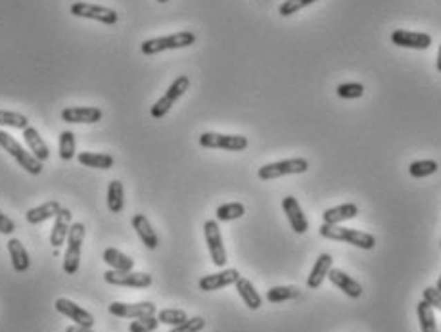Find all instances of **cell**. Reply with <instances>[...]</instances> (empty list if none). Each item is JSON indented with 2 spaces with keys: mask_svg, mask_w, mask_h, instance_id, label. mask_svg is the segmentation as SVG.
Instances as JSON below:
<instances>
[{
  "mask_svg": "<svg viewBox=\"0 0 441 332\" xmlns=\"http://www.w3.org/2000/svg\"><path fill=\"white\" fill-rule=\"evenodd\" d=\"M321 237L328 240H336V242H346L351 246L361 248V250H373L376 246V239L368 232H361V230L348 229V227H339V225H321Z\"/></svg>",
  "mask_w": 441,
  "mask_h": 332,
  "instance_id": "1",
  "label": "cell"
},
{
  "mask_svg": "<svg viewBox=\"0 0 441 332\" xmlns=\"http://www.w3.org/2000/svg\"><path fill=\"white\" fill-rule=\"evenodd\" d=\"M196 43V35L192 31H180V33L169 35V37H156V39H146L140 44V50L146 56H153L165 50H178V48H188Z\"/></svg>",
  "mask_w": 441,
  "mask_h": 332,
  "instance_id": "2",
  "label": "cell"
},
{
  "mask_svg": "<svg viewBox=\"0 0 441 332\" xmlns=\"http://www.w3.org/2000/svg\"><path fill=\"white\" fill-rule=\"evenodd\" d=\"M0 148H4V150L16 160L17 165H19L21 169H26L27 173H31V175H41V171H43V162L37 160L31 152H27L26 148L19 145L14 136L8 135L6 131H0Z\"/></svg>",
  "mask_w": 441,
  "mask_h": 332,
  "instance_id": "3",
  "label": "cell"
},
{
  "mask_svg": "<svg viewBox=\"0 0 441 332\" xmlns=\"http://www.w3.org/2000/svg\"><path fill=\"white\" fill-rule=\"evenodd\" d=\"M83 240H85V225L83 223H73L68 234V248L64 256V271L68 275H75L81 265V250H83Z\"/></svg>",
  "mask_w": 441,
  "mask_h": 332,
  "instance_id": "4",
  "label": "cell"
},
{
  "mask_svg": "<svg viewBox=\"0 0 441 332\" xmlns=\"http://www.w3.org/2000/svg\"><path fill=\"white\" fill-rule=\"evenodd\" d=\"M309 169V162L303 158H292V160H282V162L267 163L261 169L257 171V177L261 181H272L284 177V175H299V173H307Z\"/></svg>",
  "mask_w": 441,
  "mask_h": 332,
  "instance_id": "5",
  "label": "cell"
},
{
  "mask_svg": "<svg viewBox=\"0 0 441 332\" xmlns=\"http://www.w3.org/2000/svg\"><path fill=\"white\" fill-rule=\"evenodd\" d=\"M188 86H190V79H188L187 75H178L177 79L171 83L169 89L165 91V94H163L162 98L152 106L150 113H152L153 120H162L163 116H167V111L175 106V102H177L178 98L187 93Z\"/></svg>",
  "mask_w": 441,
  "mask_h": 332,
  "instance_id": "6",
  "label": "cell"
},
{
  "mask_svg": "<svg viewBox=\"0 0 441 332\" xmlns=\"http://www.w3.org/2000/svg\"><path fill=\"white\" fill-rule=\"evenodd\" d=\"M247 138L242 135H220V133H202L200 146L212 150H229V152H242L247 148Z\"/></svg>",
  "mask_w": 441,
  "mask_h": 332,
  "instance_id": "7",
  "label": "cell"
},
{
  "mask_svg": "<svg viewBox=\"0 0 441 332\" xmlns=\"http://www.w3.org/2000/svg\"><path fill=\"white\" fill-rule=\"evenodd\" d=\"M69 12L75 17H85L93 21H100L104 26H115L118 24V14L115 10L104 8L100 4H91V2H75L71 4Z\"/></svg>",
  "mask_w": 441,
  "mask_h": 332,
  "instance_id": "8",
  "label": "cell"
},
{
  "mask_svg": "<svg viewBox=\"0 0 441 332\" xmlns=\"http://www.w3.org/2000/svg\"><path fill=\"white\" fill-rule=\"evenodd\" d=\"M104 281L111 286H123V288H148L152 286V275L148 273H119V271H106L104 273Z\"/></svg>",
  "mask_w": 441,
  "mask_h": 332,
  "instance_id": "9",
  "label": "cell"
},
{
  "mask_svg": "<svg viewBox=\"0 0 441 332\" xmlns=\"http://www.w3.org/2000/svg\"><path fill=\"white\" fill-rule=\"evenodd\" d=\"M204 234L205 244H207V250H209V256H212V261L217 265V267H225V265H227V250H225V244H223L219 223L213 221V219L205 221Z\"/></svg>",
  "mask_w": 441,
  "mask_h": 332,
  "instance_id": "10",
  "label": "cell"
},
{
  "mask_svg": "<svg viewBox=\"0 0 441 332\" xmlns=\"http://www.w3.org/2000/svg\"><path fill=\"white\" fill-rule=\"evenodd\" d=\"M391 43L401 48H415V50H426L432 46V35L418 33V31H407V29H395L391 33Z\"/></svg>",
  "mask_w": 441,
  "mask_h": 332,
  "instance_id": "11",
  "label": "cell"
},
{
  "mask_svg": "<svg viewBox=\"0 0 441 332\" xmlns=\"http://www.w3.org/2000/svg\"><path fill=\"white\" fill-rule=\"evenodd\" d=\"M111 315L121 317V319H140V317L156 315V306L152 302H138V304H123V302H113L108 307Z\"/></svg>",
  "mask_w": 441,
  "mask_h": 332,
  "instance_id": "12",
  "label": "cell"
},
{
  "mask_svg": "<svg viewBox=\"0 0 441 332\" xmlns=\"http://www.w3.org/2000/svg\"><path fill=\"white\" fill-rule=\"evenodd\" d=\"M56 311L62 313V315H66L68 319H71L75 324H81V326H88V329H93L94 326V317L93 313H88L86 309H83L81 306H77L75 302H71L68 298H58L56 299Z\"/></svg>",
  "mask_w": 441,
  "mask_h": 332,
  "instance_id": "13",
  "label": "cell"
},
{
  "mask_svg": "<svg viewBox=\"0 0 441 332\" xmlns=\"http://www.w3.org/2000/svg\"><path fill=\"white\" fill-rule=\"evenodd\" d=\"M238 279H240L238 269H225V271L202 277L200 282H198V286H200V290H204V292H215V290L227 288L230 284H236Z\"/></svg>",
  "mask_w": 441,
  "mask_h": 332,
  "instance_id": "14",
  "label": "cell"
},
{
  "mask_svg": "<svg viewBox=\"0 0 441 332\" xmlns=\"http://www.w3.org/2000/svg\"><path fill=\"white\" fill-rule=\"evenodd\" d=\"M102 116V110L96 106H69L62 110V120L66 123H98Z\"/></svg>",
  "mask_w": 441,
  "mask_h": 332,
  "instance_id": "15",
  "label": "cell"
},
{
  "mask_svg": "<svg viewBox=\"0 0 441 332\" xmlns=\"http://www.w3.org/2000/svg\"><path fill=\"white\" fill-rule=\"evenodd\" d=\"M282 210L288 217L290 225H292V230L297 232V234H306L309 230V221H307L306 213L301 210V205L294 196L282 198Z\"/></svg>",
  "mask_w": 441,
  "mask_h": 332,
  "instance_id": "16",
  "label": "cell"
},
{
  "mask_svg": "<svg viewBox=\"0 0 441 332\" xmlns=\"http://www.w3.org/2000/svg\"><path fill=\"white\" fill-rule=\"evenodd\" d=\"M71 210L68 208H62L59 213L54 217V227H52V232H50V246L54 250H58L59 246H64V242L68 240V234H69V229H71Z\"/></svg>",
  "mask_w": 441,
  "mask_h": 332,
  "instance_id": "17",
  "label": "cell"
},
{
  "mask_svg": "<svg viewBox=\"0 0 441 332\" xmlns=\"http://www.w3.org/2000/svg\"><path fill=\"white\" fill-rule=\"evenodd\" d=\"M328 279H330V282L334 286H338V290H341V292H344L346 296H349V298H361L363 286H361L353 277H349L348 273L339 271V269H330Z\"/></svg>",
  "mask_w": 441,
  "mask_h": 332,
  "instance_id": "18",
  "label": "cell"
},
{
  "mask_svg": "<svg viewBox=\"0 0 441 332\" xmlns=\"http://www.w3.org/2000/svg\"><path fill=\"white\" fill-rule=\"evenodd\" d=\"M332 256L330 254H321L315 261L313 269H311V275L307 277V286L311 290H317L323 286L324 279H328V273L332 269Z\"/></svg>",
  "mask_w": 441,
  "mask_h": 332,
  "instance_id": "19",
  "label": "cell"
},
{
  "mask_svg": "<svg viewBox=\"0 0 441 332\" xmlns=\"http://www.w3.org/2000/svg\"><path fill=\"white\" fill-rule=\"evenodd\" d=\"M133 229L136 230L138 239L142 240V244H144L148 250H156V248H158L160 239H158L156 230L152 229V225H150V221H148V217H146L144 213H136L135 217H133Z\"/></svg>",
  "mask_w": 441,
  "mask_h": 332,
  "instance_id": "20",
  "label": "cell"
},
{
  "mask_svg": "<svg viewBox=\"0 0 441 332\" xmlns=\"http://www.w3.org/2000/svg\"><path fill=\"white\" fill-rule=\"evenodd\" d=\"M62 210V204L58 200H50V202H44L43 205H37V208H31L29 212L26 213V221L31 223V225H41V223L48 221L52 217H56Z\"/></svg>",
  "mask_w": 441,
  "mask_h": 332,
  "instance_id": "21",
  "label": "cell"
},
{
  "mask_svg": "<svg viewBox=\"0 0 441 332\" xmlns=\"http://www.w3.org/2000/svg\"><path fill=\"white\" fill-rule=\"evenodd\" d=\"M24 138H26V145L29 148V152L33 154L37 160H41V162H46L48 158H50V150H48V146L46 142L43 140V136L39 135V131L35 127H27L24 131Z\"/></svg>",
  "mask_w": 441,
  "mask_h": 332,
  "instance_id": "22",
  "label": "cell"
},
{
  "mask_svg": "<svg viewBox=\"0 0 441 332\" xmlns=\"http://www.w3.org/2000/svg\"><path fill=\"white\" fill-rule=\"evenodd\" d=\"M359 215V208L355 204H341L336 208H330L323 213V223L326 225H339V223L355 219Z\"/></svg>",
  "mask_w": 441,
  "mask_h": 332,
  "instance_id": "23",
  "label": "cell"
},
{
  "mask_svg": "<svg viewBox=\"0 0 441 332\" xmlns=\"http://www.w3.org/2000/svg\"><path fill=\"white\" fill-rule=\"evenodd\" d=\"M8 252L10 259H12V267L16 273H26L31 265V259H29V254H27L26 246L21 244V240L10 239L8 240Z\"/></svg>",
  "mask_w": 441,
  "mask_h": 332,
  "instance_id": "24",
  "label": "cell"
},
{
  "mask_svg": "<svg viewBox=\"0 0 441 332\" xmlns=\"http://www.w3.org/2000/svg\"><path fill=\"white\" fill-rule=\"evenodd\" d=\"M104 264L110 265L113 271L127 273V271H133V267H135V259L125 256L123 252H119L118 248H108V250L104 252Z\"/></svg>",
  "mask_w": 441,
  "mask_h": 332,
  "instance_id": "25",
  "label": "cell"
},
{
  "mask_svg": "<svg viewBox=\"0 0 441 332\" xmlns=\"http://www.w3.org/2000/svg\"><path fill=\"white\" fill-rule=\"evenodd\" d=\"M236 290H238V294H240V298H242V302L246 304L250 309H259L261 307V296H259V292L255 290V286L252 284V281H247V279H244V277H240L236 281Z\"/></svg>",
  "mask_w": 441,
  "mask_h": 332,
  "instance_id": "26",
  "label": "cell"
},
{
  "mask_svg": "<svg viewBox=\"0 0 441 332\" xmlns=\"http://www.w3.org/2000/svg\"><path fill=\"white\" fill-rule=\"evenodd\" d=\"M77 160L85 167H93V169H111L113 167V156L110 154H98V152H81L77 156Z\"/></svg>",
  "mask_w": 441,
  "mask_h": 332,
  "instance_id": "27",
  "label": "cell"
},
{
  "mask_svg": "<svg viewBox=\"0 0 441 332\" xmlns=\"http://www.w3.org/2000/svg\"><path fill=\"white\" fill-rule=\"evenodd\" d=\"M108 210L111 213H121L123 208H125V188H123V183L121 181H110L108 185Z\"/></svg>",
  "mask_w": 441,
  "mask_h": 332,
  "instance_id": "28",
  "label": "cell"
},
{
  "mask_svg": "<svg viewBox=\"0 0 441 332\" xmlns=\"http://www.w3.org/2000/svg\"><path fill=\"white\" fill-rule=\"evenodd\" d=\"M416 313H418V321H420L422 332H440L438 331V323H435V315H433V307L428 306L424 299L416 306Z\"/></svg>",
  "mask_w": 441,
  "mask_h": 332,
  "instance_id": "29",
  "label": "cell"
},
{
  "mask_svg": "<svg viewBox=\"0 0 441 332\" xmlns=\"http://www.w3.org/2000/svg\"><path fill=\"white\" fill-rule=\"evenodd\" d=\"M244 213H246L244 204H240V202H230V204L219 205L215 217H217V221H234V219L244 217Z\"/></svg>",
  "mask_w": 441,
  "mask_h": 332,
  "instance_id": "30",
  "label": "cell"
},
{
  "mask_svg": "<svg viewBox=\"0 0 441 332\" xmlns=\"http://www.w3.org/2000/svg\"><path fill=\"white\" fill-rule=\"evenodd\" d=\"M0 127H12L19 129V131H26L29 127V120H27V116L17 113V111L0 110Z\"/></svg>",
  "mask_w": 441,
  "mask_h": 332,
  "instance_id": "31",
  "label": "cell"
},
{
  "mask_svg": "<svg viewBox=\"0 0 441 332\" xmlns=\"http://www.w3.org/2000/svg\"><path fill=\"white\" fill-rule=\"evenodd\" d=\"M299 298V290L296 286H272L267 290V299L271 304H280V302H288V299Z\"/></svg>",
  "mask_w": 441,
  "mask_h": 332,
  "instance_id": "32",
  "label": "cell"
},
{
  "mask_svg": "<svg viewBox=\"0 0 441 332\" xmlns=\"http://www.w3.org/2000/svg\"><path fill=\"white\" fill-rule=\"evenodd\" d=\"M438 162L433 160H418V162H413L409 165V173L415 177V179H424V177H430L438 171Z\"/></svg>",
  "mask_w": 441,
  "mask_h": 332,
  "instance_id": "33",
  "label": "cell"
},
{
  "mask_svg": "<svg viewBox=\"0 0 441 332\" xmlns=\"http://www.w3.org/2000/svg\"><path fill=\"white\" fill-rule=\"evenodd\" d=\"M59 158L69 162L75 158V135L71 131H64L59 135Z\"/></svg>",
  "mask_w": 441,
  "mask_h": 332,
  "instance_id": "34",
  "label": "cell"
},
{
  "mask_svg": "<svg viewBox=\"0 0 441 332\" xmlns=\"http://www.w3.org/2000/svg\"><path fill=\"white\" fill-rule=\"evenodd\" d=\"M187 319V311H182V309H162L158 313V321L163 324H169V326H178V324L185 323Z\"/></svg>",
  "mask_w": 441,
  "mask_h": 332,
  "instance_id": "35",
  "label": "cell"
},
{
  "mask_svg": "<svg viewBox=\"0 0 441 332\" xmlns=\"http://www.w3.org/2000/svg\"><path fill=\"white\" fill-rule=\"evenodd\" d=\"M315 2H319V0H284L279 6V14L282 17H288L292 16V14H297L299 10L311 6Z\"/></svg>",
  "mask_w": 441,
  "mask_h": 332,
  "instance_id": "36",
  "label": "cell"
},
{
  "mask_svg": "<svg viewBox=\"0 0 441 332\" xmlns=\"http://www.w3.org/2000/svg\"><path fill=\"white\" fill-rule=\"evenodd\" d=\"M158 326H160L158 317H140V319H135L133 323L129 324V332H153Z\"/></svg>",
  "mask_w": 441,
  "mask_h": 332,
  "instance_id": "37",
  "label": "cell"
},
{
  "mask_svg": "<svg viewBox=\"0 0 441 332\" xmlns=\"http://www.w3.org/2000/svg\"><path fill=\"white\" fill-rule=\"evenodd\" d=\"M336 94L344 100H353V98H361L365 94V86L361 83H344L336 89Z\"/></svg>",
  "mask_w": 441,
  "mask_h": 332,
  "instance_id": "38",
  "label": "cell"
},
{
  "mask_svg": "<svg viewBox=\"0 0 441 332\" xmlns=\"http://www.w3.org/2000/svg\"><path fill=\"white\" fill-rule=\"evenodd\" d=\"M205 319L204 317H188L187 321L178 326H173L171 332H200L204 331Z\"/></svg>",
  "mask_w": 441,
  "mask_h": 332,
  "instance_id": "39",
  "label": "cell"
},
{
  "mask_svg": "<svg viewBox=\"0 0 441 332\" xmlns=\"http://www.w3.org/2000/svg\"><path fill=\"white\" fill-rule=\"evenodd\" d=\"M422 299H424L428 306H432L433 309L441 311V290H438L435 286H428L422 292Z\"/></svg>",
  "mask_w": 441,
  "mask_h": 332,
  "instance_id": "40",
  "label": "cell"
},
{
  "mask_svg": "<svg viewBox=\"0 0 441 332\" xmlns=\"http://www.w3.org/2000/svg\"><path fill=\"white\" fill-rule=\"evenodd\" d=\"M16 230V225L10 219L8 215L0 212V234H12Z\"/></svg>",
  "mask_w": 441,
  "mask_h": 332,
  "instance_id": "41",
  "label": "cell"
},
{
  "mask_svg": "<svg viewBox=\"0 0 441 332\" xmlns=\"http://www.w3.org/2000/svg\"><path fill=\"white\" fill-rule=\"evenodd\" d=\"M66 332H94L93 329H88V326H81V324H71L66 329Z\"/></svg>",
  "mask_w": 441,
  "mask_h": 332,
  "instance_id": "42",
  "label": "cell"
},
{
  "mask_svg": "<svg viewBox=\"0 0 441 332\" xmlns=\"http://www.w3.org/2000/svg\"><path fill=\"white\" fill-rule=\"evenodd\" d=\"M435 68H438V71L441 73V44H440V50H438V60H435Z\"/></svg>",
  "mask_w": 441,
  "mask_h": 332,
  "instance_id": "43",
  "label": "cell"
},
{
  "mask_svg": "<svg viewBox=\"0 0 441 332\" xmlns=\"http://www.w3.org/2000/svg\"><path fill=\"white\" fill-rule=\"evenodd\" d=\"M435 288L441 290V277H440V279H438V284H435Z\"/></svg>",
  "mask_w": 441,
  "mask_h": 332,
  "instance_id": "44",
  "label": "cell"
},
{
  "mask_svg": "<svg viewBox=\"0 0 441 332\" xmlns=\"http://www.w3.org/2000/svg\"><path fill=\"white\" fill-rule=\"evenodd\" d=\"M158 2H160V4H165V2H169V0H158Z\"/></svg>",
  "mask_w": 441,
  "mask_h": 332,
  "instance_id": "45",
  "label": "cell"
},
{
  "mask_svg": "<svg viewBox=\"0 0 441 332\" xmlns=\"http://www.w3.org/2000/svg\"><path fill=\"white\" fill-rule=\"evenodd\" d=\"M440 246H441V242H440Z\"/></svg>",
  "mask_w": 441,
  "mask_h": 332,
  "instance_id": "46",
  "label": "cell"
}]
</instances>
